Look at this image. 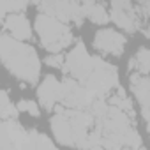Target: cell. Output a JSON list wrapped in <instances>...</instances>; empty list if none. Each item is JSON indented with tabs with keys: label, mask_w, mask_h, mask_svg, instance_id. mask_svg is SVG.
Here are the masks:
<instances>
[{
	"label": "cell",
	"mask_w": 150,
	"mask_h": 150,
	"mask_svg": "<svg viewBox=\"0 0 150 150\" xmlns=\"http://www.w3.org/2000/svg\"><path fill=\"white\" fill-rule=\"evenodd\" d=\"M0 57H2L4 65L14 74L16 78L35 83L39 78V58L32 46L18 42L16 39L2 34L0 35Z\"/></svg>",
	"instance_id": "1"
},
{
	"label": "cell",
	"mask_w": 150,
	"mask_h": 150,
	"mask_svg": "<svg viewBox=\"0 0 150 150\" xmlns=\"http://www.w3.org/2000/svg\"><path fill=\"white\" fill-rule=\"evenodd\" d=\"M35 28L41 37L42 46L51 53H57L72 42V34L67 28V25L60 23L58 20L51 16L39 14L35 20Z\"/></svg>",
	"instance_id": "2"
},
{
	"label": "cell",
	"mask_w": 150,
	"mask_h": 150,
	"mask_svg": "<svg viewBox=\"0 0 150 150\" xmlns=\"http://www.w3.org/2000/svg\"><path fill=\"white\" fill-rule=\"evenodd\" d=\"M62 69H64V72L65 71L71 72L72 76L78 78L80 81H83L90 74V71H92V57L87 53L81 41L74 46V50L67 57H64V67Z\"/></svg>",
	"instance_id": "3"
},
{
	"label": "cell",
	"mask_w": 150,
	"mask_h": 150,
	"mask_svg": "<svg viewBox=\"0 0 150 150\" xmlns=\"http://www.w3.org/2000/svg\"><path fill=\"white\" fill-rule=\"evenodd\" d=\"M92 101L94 97L85 87H80L71 78H64V81L60 83V103L62 104L69 108L83 110V108H88Z\"/></svg>",
	"instance_id": "4"
},
{
	"label": "cell",
	"mask_w": 150,
	"mask_h": 150,
	"mask_svg": "<svg viewBox=\"0 0 150 150\" xmlns=\"http://www.w3.org/2000/svg\"><path fill=\"white\" fill-rule=\"evenodd\" d=\"M94 44L97 50H101L103 53H110V55H120L124 51V44L125 39L122 34L111 30V28H103L96 34Z\"/></svg>",
	"instance_id": "5"
},
{
	"label": "cell",
	"mask_w": 150,
	"mask_h": 150,
	"mask_svg": "<svg viewBox=\"0 0 150 150\" xmlns=\"http://www.w3.org/2000/svg\"><path fill=\"white\" fill-rule=\"evenodd\" d=\"M110 18L120 28H124L127 32H134L136 27H138V20L134 16V6L131 2H113Z\"/></svg>",
	"instance_id": "6"
},
{
	"label": "cell",
	"mask_w": 150,
	"mask_h": 150,
	"mask_svg": "<svg viewBox=\"0 0 150 150\" xmlns=\"http://www.w3.org/2000/svg\"><path fill=\"white\" fill-rule=\"evenodd\" d=\"M37 96H39V103L42 104V108L51 110L60 101V81L55 76H46V80L37 88Z\"/></svg>",
	"instance_id": "7"
},
{
	"label": "cell",
	"mask_w": 150,
	"mask_h": 150,
	"mask_svg": "<svg viewBox=\"0 0 150 150\" xmlns=\"http://www.w3.org/2000/svg\"><path fill=\"white\" fill-rule=\"evenodd\" d=\"M51 129L53 134L57 138V141H60L62 145H74V132L72 127L67 120V117L58 110V113L51 118Z\"/></svg>",
	"instance_id": "8"
},
{
	"label": "cell",
	"mask_w": 150,
	"mask_h": 150,
	"mask_svg": "<svg viewBox=\"0 0 150 150\" xmlns=\"http://www.w3.org/2000/svg\"><path fill=\"white\" fill-rule=\"evenodd\" d=\"M131 88L141 106V113H143V118L148 120V88H150V83L146 80V76H141V74H132L131 76Z\"/></svg>",
	"instance_id": "9"
},
{
	"label": "cell",
	"mask_w": 150,
	"mask_h": 150,
	"mask_svg": "<svg viewBox=\"0 0 150 150\" xmlns=\"http://www.w3.org/2000/svg\"><path fill=\"white\" fill-rule=\"evenodd\" d=\"M6 28L16 37V39H25L28 41L32 37V30H30V23L23 14H9L4 21Z\"/></svg>",
	"instance_id": "10"
},
{
	"label": "cell",
	"mask_w": 150,
	"mask_h": 150,
	"mask_svg": "<svg viewBox=\"0 0 150 150\" xmlns=\"http://www.w3.org/2000/svg\"><path fill=\"white\" fill-rule=\"evenodd\" d=\"M81 6V11H83V16H88L94 23L97 25H104L108 20H110V14L108 11L101 6V4H96V2H85V4H80Z\"/></svg>",
	"instance_id": "11"
},
{
	"label": "cell",
	"mask_w": 150,
	"mask_h": 150,
	"mask_svg": "<svg viewBox=\"0 0 150 150\" xmlns=\"http://www.w3.org/2000/svg\"><path fill=\"white\" fill-rule=\"evenodd\" d=\"M18 117V110L11 104L9 94L6 90H0V118L4 120H14Z\"/></svg>",
	"instance_id": "12"
},
{
	"label": "cell",
	"mask_w": 150,
	"mask_h": 150,
	"mask_svg": "<svg viewBox=\"0 0 150 150\" xmlns=\"http://www.w3.org/2000/svg\"><path fill=\"white\" fill-rule=\"evenodd\" d=\"M136 65V69L141 72V76H146V72H148V69H150V51L146 50V48H141L136 55H134V58L131 60V67H134Z\"/></svg>",
	"instance_id": "13"
},
{
	"label": "cell",
	"mask_w": 150,
	"mask_h": 150,
	"mask_svg": "<svg viewBox=\"0 0 150 150\" xmlns=\"http://www.w3.org/2000/svg\"><path fill=\"white\" fill-rule=\"evenodd\" d=\"M18 111H25V113H30L32 117H39V108H37V103L35 101H28V99H21L18 103Z\"/></svg>",
	"instance_id": "14"
},
{
	"label": "cell",
	"mask_w": 150,
	"mask_h": 150,
	"mask_svg": "<svg viewBox=\"0 0 150 150\" xmlns=\"http://www.w3.org/2000/svg\"><path fill=\"white\" fill-rule=\"evenodd\" d=\"M46 64L51 67H64V57L62 55H55V57H48Z\"/></svg>",
	"instance_id": "15"
},
{
	"label": "cell",
	"mask_w": 150,
	"mask_h": 150,
	"mask_svg": "<svg viewBox=\"0 0 150 150\" xmlns=\"http://www.w3.org/2000/svg\"><path fill=\"white\" fill-rule=\"evenodd\" d=\"M0 150H16V146L11 141H0Z\"/></svg>",
	"instance_id": "16"
}]
</instances>
